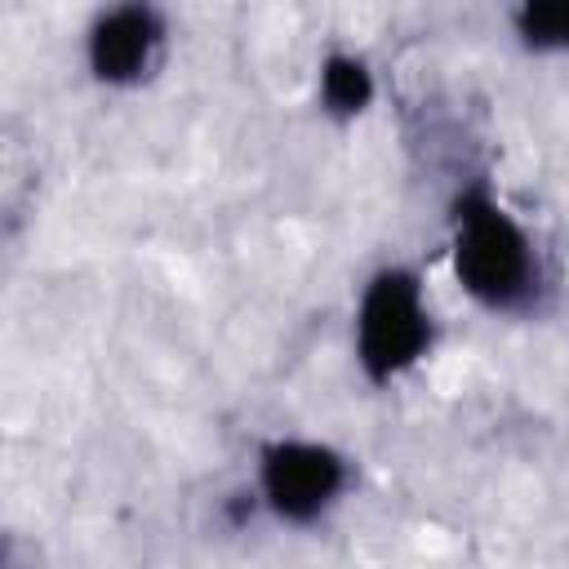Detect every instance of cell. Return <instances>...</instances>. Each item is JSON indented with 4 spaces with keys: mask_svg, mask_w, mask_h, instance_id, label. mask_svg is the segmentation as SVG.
Instances as JSON below:
<instances>
[{
    "mask_svg": "<svg viewBox=\"0 0 569 569\" xmlns=\"http://www.w3.org/2000/svg\"><path fill=\"white\" fill-rule=\"evenodd\" d=\"M453 276L480 307L502 316L538 311L551 289L533 236L485 187L453 200Z\"/></svg>",
    "mask_w": 569,
    "mask_h": 569,
    "instance_id": "1",
    "label": "cell"
},
{
    "mask_svg": "<svg viewBox=\"0 0 569 569\" xmlns=\"http://www.w3.org/2000/svg\"><path fill=\"white\" fill-rule=\"evenodd\" d=\"M436 325L422 298V280L409 267H382L360 289L356 307V360L369 382H391L431 351Z\"/></svg>",
    "mask_w": 569,
    "mask_h": 569,
    "instance_id": "2",
    "label": "cell"
},
{
    "mask_svg": "<svg viewBox=\"0 0 569 569\" xmlns=\"http://www.w3.org/2000/svg\"><path fill=\"white\" fill-rule=\"evenodd\" d=\"M351 467L320 440H271L258 453V498L284 525H316L342 502Z\"/></svg>",
    "mask_w": 569,
    "mask_h": 569,
    "instance_id": "3",
    "label": "cell"
},
{
    "mask_svg": "<svg viewBox=\"0 0 569 569\" xmlns=\"http://www.w3.org/2000/svg\"><path fill=\"white\" fill-rule=\"evenodd\" d=\"M169 49V18L151 4H111L98 9L84 27L89 76L107 89H133L156 76Z\"/></svg>",
    "mask_w": 569,
    "mask_h": 569,
    "instance_id": "4",
    "label": "cell"
},
{
    "mask_svg": "<svg viewBox=\"0 0 569 569\" xmlns=\"http://www.w3.org/2000/svg\"><path fill=\"white\" fill-rule=\"evenodd\" d=\"M369 98H373V71H369L365 58L329 53L320 62V102H325L329 116L351 120V116H360L369 107Z\"/></svg>",
    "mask_w": 569,
    "mask_h": 569,
    "instance_id": "5",
    "label": "cell"
},
{
    "mask_svg": "<svg viewBox=\"0 0 569 569\" xmlns=\"http://www.w3.org/2000/svg\"><path fill=\"white\" fill-rule=\"evenodd\" d=\"M511 27L533 53H569V0H529L511 13Z\"/></svg>",
    "mask_w": 569,
    "mask_h": 569,
    "instance_id": "6",
    "label": "cell"
}]
</instances>
